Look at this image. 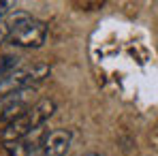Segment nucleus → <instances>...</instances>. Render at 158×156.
<instances>
[{
    "label": "nucleus",
    "mask_w": 158,
    "mask_h": 156,
    "mask_svg": "<svg viewBox=\"0 0 158 156\" xmlns=\"http://www.w3.org/2000/svg\"><path fill=\"white\" fill-rule=\"evenodd\" d=\"M83 156H103V154H98V152H88V154H83Z\"/></svg>",
    "instance_id": "9"
},
{
    "label": "nucleus",
    "mask_w": 158,
    "mask_h": 156,
    "mask_svg": "<svg viewBox=\"0 0 158 156\" xmlns=\"http://www.w3.org/2000/svg\"><path fill=\"white\" fill-rule=\"evenodd\" d=\"M71 143H73V133L71 130L69 129H56V130L45 135L41 148L32 156H64L71 150Z\"/></svg>",
    "instance_id": "5"
},
{
    "label": "nucleus",
    "mask_w": 158,
    "mask_h": 156,
    "mask_svg": "<svg viewBox=\"0 0 158 156\" xmlns=\"http://www.w3.org/2000/svg\"><path fill=\"white\" fill-rule=\"evenodd\" d=\"M56 113V103L52 99H41L36 105H32L24 116L15 118L13 122L4 124V129L0 130V141L2 143H13L28 137L30 133L43 129V124Z\"/></svg>",
    "instance_id": "2"
},
{
    "label": "nucleus",
    "mask_w": 158,
    "mask_h": 156,
    "mask_svg": "<svg viewBox=\"0 0 158 156\" xmlns=\"http://www.w3.org/2000/svg\"><path fill=\"white\" fill-rule=\"evenodd\" d=\"M36 90L39 88H28V90H17L0 96V122L9 124L15 118L24 116L32 105L39 103L41 99L36 96Z\"/></svg>",
    "instance_id": "4"
},
{
    "label": "nucleus",
    "mask_w": 158,
    "mask_h": 156,
    "mask_svg": "<svg viewBox=\"0 0 158 156\" xmlns=\"http://www.w3.org/2000/svg\"><path fill=\"white\" fill-rule=\"evenodd\" d=\"M45 129H39L34 133H30L28 137L19 139V141H13V143H4V154L6 156H32L43 143L45 139Z\"/></svg>",
    "instance_id": "6"
},
{
    "label": "nucleus",
    "mask_w": 158,
    "mask_h": 156,
    "mask_svg": "<svg viewBox=\"0 0 158 156\" xmlns=\"http://www.w3.org/2000/svg\"><path fill=\"white\" fill-rule=\"evenodd\" d=\"M47 39L45 22L24 11H11L0 19V45L9 43L19 49H39Z\"/></svg>",
    "instance_id": "1"
},
{
    "label": "nucleus",
    "mask_w": 158,
    "mask_h": 156,
    "mask_svg": "<svg viewBox=\"0 0 158 156\" xmlns=\"http://www.w3.org/2000/svg\"><path fill=\"white\" fill-rule=\"evenodd\" d=\"M24 64V58L17 56V53H4L0 58V79L9 77L13 71H17L19 66Z\"/></svg>",
    "instance_id": "7"
},
{
    "label": "nucleus",
    "mask_w": 158,
    "mask_h": 156,
    "mask_svg": "<svg viewBox=\"0 0 158 156\" xmlns=\"http://www.w3.org/2000/svg\"><path fill=\"white\" fill-rule=\"evenodd\" d=\"M49 75H52V66L47 62H28V64H22L9 77L0 79V96H4L9 92H17V90L39 88Z\"/></svg>",
    "instance_id": "3"
},
{
    "label": "nucleus",
    "mask_w": 158,
    "mask_h": 156,
    "mask_svg": "<svg viewBox=\"0 0 158 156\" xmlns=\"http://www.w3.org/2000/svg\"><path fill=\"white\" fill-rule=\"evenodd\" d=\"M13 6H15V2H11V0H0V19L6 17V15L13 11Z\"/></svg>",
    "instance_id": "8"
}]
</instances>
